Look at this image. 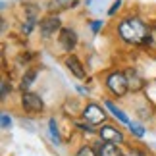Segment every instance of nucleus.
<instances>
[{"label":"nucleus","mask_w":156,"mask_h":156,"mask_svg":"<svg viewBox=\"0 0 156 156\" xmlns=\"http://www.w3.org/2000/svg\"><path fill=\"white\" fill-rule=\"evenodd\" d=\"M127 156H147V154L143 152V151H139V148H129Z\"/></svg>","instance_id":"nucleus-19"},{"label":"nucleus","mask_w":156,"mask_h":156,"mask_svg":"<svg viewBox=\"0 0 156 156\" xmlns=\"http://www.w3.org/2000/svg\"><path fill=\"white\" fill-rule=\"evenodd\" d=\"M100 137H102V141L106 143H116V145H122V143H125V137L119 129L112 127V125H102L100 127Z\"/></svg>","instance_id":"nucleus-7"},{"label":"nucleus","mask_w":156,"mask_h":156,"mask_svg":"<svg viewBox=\"0 0 156 156\" xmlns=\"http://www.w3.org/2000/svg\"><path fill=\"white\" fill-rule=\"evenodd\" d=\"M60 17L58 16H48V17H44L43 21H41V35H43L44 39H50L52 35H56L60 31Z\"/></svg>","instance_id":"nucleus-5"},{"label":"nucleus","mask_w":156,"mask_h":156,"mask_svg":"<svg viewBox=\"0 0 156 156\" xmlns=\"http://www.w3.org/2000/svg\"><path fill=\"white\" fill-rule=\"evenodd\" d=\"M104 104H106V108H108V110H110V112H112V114H114V116H116V118H118L122 123L129 125V119H127V116H125V114H123L122 110H119V108H118L116 104H114V102H110V100H106Z\"/></svg>","instance_id":"nucleus-12"},{"label":"nucleus","mask_w":156,"mask_h":156,"mask_svg":"<svg viewBox=\"0 0 156 156\" xmlns=\"http://www.w3.org/2000/svg\"><path fill=\"white\" fill-rule=\"evenodd\" d=\"M10 125H12V119L6 116V114H2V127H4V129H8Z\"/></svg>","instance_id":"nucleus-20"},{"label":"nucleus","mask_w":156,"mask_h":156,"mask_svg":"<svg viewBox=\"0 0 156 156\" xmlns=\"http://www.w3.org/2000/svg\"><path fill=\"white\" fill-rule=\"evenodd\" d=\"M118 33L125 43L137 44V46H147L148 37H151V27L145 25L139 17H127L119 23Z\"/></svg>","instance_id":"nucleus-1"},{"label":"nucleus","mask_w":156,"mask_h":156,"mask_svg":"<svg viewBox=\"0 0 156 156\" xmlns=\"http://www.w3.org/2000/svg\"><path fill=\"white\" fill-rule=\"evenodd\" d=\"M104 118H106V112L100 108L98 104H87L85 108H83V119H85L87 123H91V125H98V123H102L104 122Z\"/></svg>","instance_id":"nucleus-3"},{"label":"nucleus","mask_w":156,"mask_h":156,"mask_svg":"<svg viewBox=\"0 0 156 156\" xmlns=\"http://www.w3.org/2000/svg\"><path fill=\"white\" fill-rule=\"evenodd\" d=\"M35 75H37V71H29V73H27L25 77H23V81H21V89H23V91H25V89H27V87L33 83Z\"/></svg>","instance_id":"nucleus-13"},{"label":"nucleus","mask_w":156,"mask_h":156,"mask_svg":"<svg viewBox=\"0 0 156 156\" xmlns=\"http://www.w3.org/2000/svg\"><path fill=\"white\" fill-rule=\"evenodd\" d=\"M106 85L116 97H125V93L129 91L127 77H125V73H122V71H112V73L106 77Z\"/></svg>","instance_id":"nucleus-2"},{"label":"nucleus","mask_w":156,"mask_h":156,"mask_svg":"<svg viewBox=\"0 0 156 156\" xmlns=\"http://www.w3.org/2000/svg\"><path fill=\"white\" fill-rule=\"evenodd\" d=\"M119 8H122V0H116V2H114V6L110 8V12H108V14H110V16H114V14H116V12H118Z\"/></svg>","instance_id":"nucleus-18"},{"label":"nucleus","mask_w":156,"mask_h":156,"mask_svg":"<svg viewBox=\"0 0 156 156\" xmlns=\"http://www.w3.org/2000/svg\"><path fill=\"white\" fill-rule=\"evenodd\" d=\"M6 97H8V83L2 81V98H6Z\"/></svg>","instance_id":"nucleus-21"},{"label":"nucleus","mask_w":156,"mask_h":156,"mask_svg":"<svg viewBox=\"0 0 156 156\" xmlns=\"http://www.w3.org/2000/svg\"><path fill=\"white\" fill-rule=\"evenodd\" d=\"M21 104L27 112H43L44 110V102L37 93H23Z\"/></svg>","instance_id":"nucleus-4"},{"label":"nucleus","mask_w":156,"mask_h":156,"mask_svg":"<svg viewBox=\"0 0 156 156\" xmlns=\"http://www.w3.org/2000/svg\"><path fill=\"white\" fill-rule=\"evenodd\" d=\"M79 0H48V10L50 12H60V10H69L75 8Z\"/></svg>","instance_id":"nucleus-9"},{"label":"nucleus","mask_w":156,"mask_h":156,"mask_svg":"<svg viewBox=\"0 0 156 156\" xmlns=\"http://www.w3.org/2000/svg\"><path fill=\"white\" fill-rule=\"evenodd\" d=\"M50 135H52V139L54 143H60V135H58V129H56V119H50Z\"/></svg>","instance_id":"nucleus-16"},{"label":"nucleus","mask_w":156,"mask_h":156,"mask_svg":"<svg viewBox=\"0 0 156 156\" xmlns=\"http://www.w3.org/2000/svg\"><path fill=\"white\" fill-rule=\"evenodd\" d=\"M58 41H60V46H62V50H66V52H71L75 48V44H77V33H75V29H62L60 31V37H58Z\"/></svg>","instance_id":"nucleus-6"},{"label":"nucleus","mask_w":156,"mask_h":156,"mask_svg":"<svg viewBox=\"0 0 156 156\" xmlns=\"http://www.w3.org/2000/svg\"><path fill=\"white\" fill-rule=\"evenodd\" d=\"M125 77H127V85H129L131 91H139V89L145 85V81L137 75L135 69H127V71H125Z\"/></svg>","instance_id":"nucleus-10"},{"label":"nucleus","mask_w":156,"mask_h":156,"mask_svg":"<svg viewBox=\"0 0 156 156\" xmlns=\"http://www.w3.org/2000/svg\"><path fill=\"white\" fill-rule=\"evenodd\" d=\"M122 152H119V148H118V145L116 143H102L100 145V148H98V156H119Z\"/></svg>","instance_id":"nucleus-11"},{"label":"nucleus","mask_w":156,"mask_h":156,"mask_svg":"<svg viewBox=\"0 0 156 156\" xmlns=\"http://www.w3.org/2000/svg\"><path fill=\"white\" fill-rule=\"evenodd\" d=\"M91 27H93V31H94V33H97V31H98V29H100V27H102V21H94V23H93V25H91Z\"/></svg>","instance_id":"nucleus-22"},{"label":"nucleus","mask_w":156,"mask_h":156,"mask_svg":"<svg viewBox=\"0 0 156 156\" xmlns=\"http://www.w3.org/2000/svg\"><path fill=\"white\" fill-rule=\"evenodd\" d=\"M75 156H97V152H94L91 147H87V145H85V147H81L79 151H77Z\"/></svg>","instance_id":"nucleus-14"},{"label":"nucleus","mask_w":156,"mask_h":156,"mask_svg":"<svg viewBox=\"0 0 156 156\" xmlns=\"http://www.w3.org/2000/svg\"><path fill=\"white\" fill-rule=\"evenodd\" d=\"M66 68H68L75 77H79V79L85 77V68H83V64L79 62L77 56H68V58H66Z\"/></svg>","instance_id":"nucleus-8"},{"label":"nucleus","mask_w":156,"mask_h":156,"mask_svg":"<svg viewBox=\"0 0 156 156\" xmlns=\"http://www.w3.org/2000/svg\"><path fill=\"white\" fill-rule=\"evenodd\" d=\"M129 131L135 137H143V135H145V129H143L141 125H137V123H129Z\"/></svg>","instance_id":"nucleus-15"},{"label":"nucleus","mask_w":156,"mask_h":156,"mask_svg":"<svg viewBox=\"0 0 156 156\" xmlns=\"http://www.w3.org/2000/svg\"><path fill=\"white\" fill-rule=\"evenodd\" d=\"M119 156H125V154H119Z\"/></svg>","instance_id":"nucleus-23"},{"label":"nucleus","mask_w":156,"mask_h":156,"mask_svg":"<svg viewBox=\"0 0 156 156\" xmlns=\"http://www.w3.org/2000/svg\"><path fill=\"white\" fill-rule=\"evenodd\" d=\"M148 48H156V29H151V37H148V43H147Z\"/></svg>","instance_id":"nucleus-17"}]
</instances>
